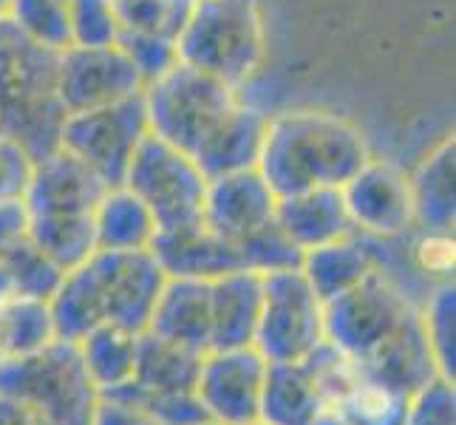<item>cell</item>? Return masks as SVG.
<instances>
[{
    "mask_svg": "<svg viewBox=\"0 0 456 425\" xmlns=\"http://www.w3.org/2000/svg\"><path fill=\"white\" fill-rule=\"evenodd\" d=\"M408 408H411V397L360 372L354 386L332 408V414L346 425H405Z\"/></svg>",
    "mask_w": 456,
    "mask_h": 425,
    "instance_id": "30",
    "label": "cell"
},
{
    "mask_svg": "<svg viewBox=\"0 0 456 425\" xmlns=\"http://www.w3.org/2000/svg\"><path fill=\"white\" fill-rule=\"evenodd\" d=\"M165 278L151 249H94L66 273L49 301L57 338L80 343L102 323L134 335L148 332Z\"/></svg>",
    "mask_w": 456,
    "mask_h": 425,
    "instance_id": "1",
    "label": "cell"
},
{
    "mask_svg": "<svg viewBox=\"0 0 456 425\" xmlns=\"http://www.w3.org/2000/svg\"><path fill=\"white\" fill-rule=\"evenodd\" d=\"M145 80L119 45H66L54 60V94L66 114L139 97Z\"/></svg>",
    "mask_w": 456,
    "mask_h": 425,
    "instance_id": "11",
    "label": "cell"
},
{
    "mask_svg": "<svg viewBox=\"0 0 456 425\" xmlns=\"http://www.w3.org/2000/svg\"><path fill=\"white\" fill-rule=\"evenodd\" d=\"M6 20L45 52L57 54L71 45L66 0H12Z\"/></svg>",
    "mask_w": 456,
    "mask_h": 425,
    "instance_id": "33",
    "label": "cell"
},
{
    "mask_svg": "<svg viewBox=\"0 0 456 425\" xmlns=\"http://www.w3.org/2000/svg\"><path fill=\"white\" fill-rule=\"evenodd\" d=\"M453 306H456V292L453 281H436L426 301L419 304L422 326L431 343V352L436 360L439 377L453 383V369H456V352H453Z\"/></svg>",
    "mask_w": 456,
    "mask_h": 425,
    "instance_id": "35",
    "label": "cell"
},
{
    "mask_svg": "<svg viewBox=\"0 0 456 425\" xmlns=\"http://www.w3.org/2000/svg\"><path fill=\"white\" fill-rule=\"evenodd\" d=\"M26 235L45 256L54 258L62 270L80 266L97 249V230L94 213H52V216H28Z\"/></svg>",
    "mask_w": 456,
    "mask_h": 425,
    "instance_id": "27",
    "label": "cell"
},
{
    "mask_svg": "<svg viewBox=\"0 0 456 425\" xmlns=\"http://www.w3.org/2000/svg\"><path fill=\"white\" fill-rule=\"evenodd\" d=\"M261 315V275L239 270L210 281V352L253 346Z\"/></svg>",
    "mask_w": 456,
    "mask_h": 425,
    "instance_id": "20",
    "label": "cell"
},
{
    "mask_svg": "<svg viewBox=\"0 0 456 425\" xmlns=\"http://www.w3.org/2000/svg\"><path fill=\"white\" fill-rule=\"evenodd\" d=\"M28 230V213L23 199H0V253Z\"/></svg>",
    "mask_w": 456,
    "mask_h": 425,
    "instance_id": "44",
    "label": "cell"
},
{
    "mask_svg": "<svg viewBox=\"0 0 456 425\" xmlns=\"http://www.w3.org/2000/svg\"><path fill=\"white\" fill-rule=\"evenodd\" d=\"M179 60L239 91L261 71L266 29L258 0H196L176 37Z\"/></svg>",
    "mask_w": 456,
    "mask_h": 425,
    "instance_id": "4",
    "label": "cell"
},
{
    "mask_svg": "<svg viewBox=\"0 0 456 425\" xmlns=\"http://www.w3.org/2000/svg\"><path fill=\"white\" fill-rule=\"evenodd\" d=\"M136 338L139 335L125 332L119 326L102 323L97 329H91V332L77 343L97 391L131 380L134 360H136Z\"/></svg>",
    "mask_w": 456,
    "mask_h": 425,
    "instance_id": "29",
    "label": "cell"
},
{
    "mask_svg": "<svg viewBox=\"0 0 456 425\" xmlns=\"http://www.w3.org/2000/svg\"><path fill=\"white\" fill-rule=\"evenodd\" d=\"M199 425H218V422H213V420H208V422H199Z\"/></svg>",
    "mask_w": 456,
    "mask_h": 425,
    "instance_id": "49",
    "label": "cell"
},
{
    "mask_svg": "<svg viewBox=\"0 0 456 425\" xmlns=\"http://www.w3.org/2000/svg\"><path fill=\"white\" fill-rule=\"evenodd\" d=\"M100 397L128 403L153 417L159 425H199L210 420L208 412L201 408L196 391H156L139 386L136 380H125L119 386L102 388Z\"/></svg>",
    "mask_w": 456,
    "mask_h": 425,
    "instance_id": "32",
    "label": "cell"
},
{
    "mask_svg": "<svg viewBox=\"0 0 456 425\" xmlns=\"http://www.w3.org/2000/svg\"><path fill=\"white\" fill-rule=\"evenodd\" d=\"M417 306L419 304L397 278L374 270L357 287L323 304V338L360 366Z\"/></svg>",
    "mask_w": 456,
    "mask_h": 425,
    "instance_id": "7",
    "label": "cell"
},
{
    "mask_svg": "<svg viewBox=\"0 0 456 425\" xmlns=\"http://www.w3.org/2000/svg\"><path fill=\"white\" fill-rule=\"evenodd\" d=\"M117 45L134 62L145 83L156 80L159 74L173 69L179 62L176 40L170 37H156V35H119Z\"/></svg>",
    "mask_w": 456,
    "mask_h": 425,
    "instance_id": "38",
    "label": "cell"
},
{
    "mask_svg": "<svg viewBox=\"0 0 456 425\" xmlns=\"http://www.w3.org/2000/svg\"><path fill=\"white\" fill-rule=\"evenodd\" d=\"M456 400H453V383L445 377H436L426 388H419L411 397L405 425H453L456 420Z\"/></svg>",
    "mask_w": 456,
    "mask_h": 425,
    "instance_id": "39",
    "label": "cell"
},
{
    "mask_svg": "<svg viewBox=\"0 0 456 425\" xmlns=\"http://www.w3.org/2000/svg\"><path fill=\"white\" fill-rule=\"evenodd\" d=\"M323 340V301L304 273L261 275V315L253 346L266 364H297Z\"/></svg>",
    "mask_w": 456,
    "mask_h": 425,
    "instance_id": "9",
    "label": "cell"
},
{
    "mask_svg": "<svg viewBox=\"0 0 456 425\" xmlns=\"http://www.w3.org/2000/svg\"><path fill=\"white\" fill-rule=\"evenodd\" d=\"M270 114L247 105L241 97L213 122V128L193 148V162L208 179L230 176V173L256 170L264 148V131Z\"/></svg>",
    "mask_w": 456,
    "mask_h": 425,
    "instance_id": "17",
    "label": "cell"
},
{
    "mask_svg": "<svg viewBox=\"0 0 456 425\" xmlns=\"http://www.w3.org/2000/svg\"><path fill=\"white\" fill-rule=\"evenodd\" d=\"M71 45H114L119 20L111 0H66Z\"/></svg>",
    "mask_w": 456,
    "mask_h": 425,
    "instance_id": "37",
    "label": "cell"
},
{
    "mask_svg": "<svg viewBox=\"0 0 456 425\" xmlns=\"http://www.w3.org/2000/svg\"><path fill=\"white\" fill-rule=\"evenodd\" d=\"M0 425H66V422L45 414L43 408L31 405V403L0 395Z\"/></svg>",
    "mask_w": 456,
    "mask_h": 425,
    "instance_id": "43",
    "label": "cell"
},
{
    "mask_svg": "<svg viewBox=\"0 0 456 425\" xmlns=\"http://www.w3.org/2000/svg\"><path fill=\"white\" fill-rule=\"evenodd\" d=\"M94 230L97 249H148L156 235L153 216L125 184L102 193L94 208Z\"/></svg>",
    "mask_w": 456,
    "mask_h": 425,
    "instance_id": "26",
    "label": "cell"
},
{
    "mask_svg": "<svg viewBox=\"0 0 456 425\" xmlns=\"http://www.w3.org/2000/svg\"><path fill=\"white\" fill-rule=\"evenodd\" d=\"M241 256H244V270L258 273V275H270L281 270H301L304 261V249H297L281 227L273 222L253 235L239 241Z\"/></svg>",
    "mask_w": 456,
    "mask_h": 425,
    "instance_id": "36",
    "label": "cell"
},
{
    "mask_svg": "<svg viewBox=\"0 0 456 425\" xmlns=\"http://www.w3.org/2000/svg\"><path fill=\"white\" fill-rule=\"evenodd\" d=\"M241 425H264L261 420H253V422H241Z\"/></svg>",
    "mask_w": 456,
    "mask_h": 425,
    "instance_id": "48",
    "label": "cell"
},
{
    "mask_svg": "<svg viewBox=\"0 0 456 425\" xmlns=\"http://www.w3.org/2000/svg\"><path fill=\"white\" fill-rule=\"evenodd\" d=\"M119 35H156L176 40L196 0H111Z\"/></svg>",
    "mask_w": 456,
    "mask_h": 425,
    "instance_id": "34",
    "label": "cell"
},
{
    "mask_svg": "<svg viewBox=\"0 0 456 425\" xmlns=\"http://www.w3.org/2000/svg\"><path fill=\"white\" fill-rule=\"evenodd\" d=\"M12 295H14V290H12V281H9V275H6V270H4V264H0V304L9 301Z\"/></svg>",
    "mask_w": 456,
    "mask_h": 425,
    "instance_id": "45",
    "label": "cell"
},
{
    "mask_svg": "<svg viewBox=\"0 0 456 425\" xmlns=\"http://www.w3.org/2000/svg\"><path fill=\"white\" fill-rule=\"evenodd\" d=\"M9 4H12V0H0V20H6V14H9Z\"/></svg>",
    "mask_w": 456,
    "mask_h": 425,
    "instance_id": "47",
    "label": "cell"
},
{
    "mask_svg": "<svg viewBox=\"0 0 456 425\" xmlns=\"http://www.w3.org/2000/svg\"><path fill=\"white\" fill-rule=\"evenodd\" d=\"M235 100H239L235 88L179 60L142 88L148 134L184 153H193L199 139Z\"/></svg>",
    "mask_w": 456,
    "mask_h": 425,
    "instance_id": "6",
    "label": "cell"
},
{
    "mask_svg": "<svg viewBox=\"0 0 456 425\" xmlns=\"http://www.w3.org/2000/svg\"><path fill=\"white\" fill-rule=\"evenodd\" d=\"M35 159L20 142L0 131V199H23Z\"/></svg>",
    "mask_w": 456,
    "mask_h": 425,
    "instance_id": "41",
    "label": "cell"
},
{
    "mask_svg": "<svg viewBox=\"0 0 456 425\" xmlns=\"http://www.w3.org/2000/svg\"><path fill=\"white\" fill-rule=\"evenodd\" d=\"M275 225L304 253L354 233L340 187H312V191L278 196Z\"/></svg>",
    "mask_w": 456,
    "mask_h": 425,
    "instance_id": "19",
    "label": "cell"
},
{
    "mask_svg": "<svg viewBox=\"0 0 456 425\" xmlns=\"http://www.w3.org/2000/svg\"><path fill=\"white\" fill-rule=\"evenodd\" d=\"M122 184L148 208L156 230H179L201 222L208 176L191 153L162 139L148 134L139 142Z\"/></svg>",
    "mask_w": 456,
    "mask_h": 425,
    "instance_id": "8",
    "label": "cell"
},
{
    "mask_svg": "<svg viewBox=\"0 0 456 425\" xmlns=\"http://www.w3.org/2000/svg\"><path fill=\"white\" fill-rule=\"evenodd\" d=\"M91 425H159L153 417L145 412L128 405V403H117V400H105L100 397L97 408H94Z\"/></svg>",
    "mask_w": 456,
    "mask_h": 425,
    "instance_id": "42",
    "label": "cell"
},
{
    "mask_svg": "<svg viewBox=\"0 0 456 425\" xmlns=\"http://www.w3.org/2000/svg\"><path fill=\"white\" fill-rule=\"evenodd\" d=\"M151 253L159 261L167 278L216 281L222 275L244 270V256L239 241H230L210 227L191 225L179 230H156Z\"/></svg>",
    "mask_w": 456,
    "mask_h": 425,
    "instance_id": "16",
    "label": "cell"
},
{
    "mask_svg": "<svg viewBox=\"0 0 456 425\" xmlns=\"http://www.w3.org/2000/svg\"><path fill=\"white\" fill-rule=\"evenodd\" d=\"M326 405L304 364H266L258 420L264 425H312Z\"/></svg>",
    "mask_w": 456,
    "mask_h": 425,
    "instance_id": "23",
    "label": "cell"
},
{
    "mask_svg": "<svg viewBox=\"0 0 456 425\" xmlns=\"http://www.w3.org/2000/svg\"><path fill=\"white\" fill-rule=\"evenodd\" d=\"M360 372L371 380H380L403 395L414 397L419 388H426L439 377L431 343L422 326L419 306L408 315L403 326L391 335L380 349H377L366 364H360Z\"/></svg>",
    "mask_w": 456,
    "mask_h": 425,
    "instance_id": "18",
    "label": "cell"
},
{
    "mask_svg": "<svg viewBox=\"0 0 456 425\" xmlns=\"http://www.w3.org/2000/svg\"><path fill=\"white\" fill-rule=\"evenodd\" d=\"M278 196L256 170L208 179L201 204V225L230 241H241L275 222Z\"/></svg>",
    "mask_w": 456,
    "mask_h": 425,
    "instance_id": "14",
    "label": "cell"
},
{
    "mask_svg": "<svg viewBox=\"0 0 456 425\" xmlns=\"http://www.w3.org/2000/svg\"><path fill=\"white\" fill-rule=\"evenodd\" d=\"M340 193L346 210H349L352 227L360 235L397 241L417 230L408 173L400 170L395 162L377 159L371 153V159L340 187Z\"/></svg>",
    "mask_w": 456,
    "mask_h": 425,
    "instance_id": "12",
    "label": "cell"
},
{
    "mask_svg": "<svg viewBox=\"0 0 456 425\" xmlns=\"http://www.w3.org/2000/svg\"><path fill=\"white\" fill-rule=\"evenodd\" d=\"M57 338L52 309L45 301L12 295L0 304V357H23L40 352Z\"/></svg>",
    "mask_w": 456,
    "mask_h": 425,
    "instance_id": "28",
    "label": "cell"
},
{
    "mask_svg": "<svg viewBox=\"0 0 456 425\" xmlns=\"http://www.w3.org/2000/svg\"><path fill=\"white\" fill-rule=\"evenodd\" d=\"M108 184L69 151H52L35 162L23 193L28 216L94 213Z\"/></svg>",
    "mask_w": 456,
    "mask_h": 425,
    "instance_id": "15",
    "label": "cell"
},
{
    "mask_svg": "<svg viewBox=\"0 0 456 425\" xmlns=\"http://www.w3.org/2000/svg\"><path fill=\"white\" fill-rule=\"evenodd\" d=\"M312 425H346V422H343L338 414H332V412H323V414H321L318 420H314Z\"/></svg>",
    "mask_w": 456,
    "mask_h": 425,
    "instance_id": "46",
    "label": "cell"
},
{
    "mask_svg": "<svg viewBox=\"0 0 456 425\" xmlns=\"http://www.w3.org/2000/svg\"><path fill=\"white\" fill-rule=\"evenodd\" d=\"M453 235L448 233H422L411 244V264L419 273L434 275L439 281H451L453 275Z\"/></svg>",
    "mask_w": 456,
    "mask_h": 425,
    "instance_id": "40",
    "label": "cell"
},
{
    "mask_svg": "<svg viewBox=\"0 0 456 425\" xmlns=\"http://www.w3.org/2000/svg\"><path fill=\"white\" fill-rule=\"evenodd\" d=\"M266 360L256 346L204 352L196 397L218 425H241L258 420Z\"/></svg>",
    "mask_w": 456,
    "mask_h": 425,
    "instance_id": "13",
    "label": "cell"
},
{
    "mask_svg": "<svg viewBox=\"0 0 456 425\" xmlns=\"http://www.w3.org/2000/svg\"><path fill=\"white\" fill-rule=\"evenodd\" d=\"M0 264H4V270L12 281L14 295L35 298V301H45V304L52 301L62 278H66V270L54 258L45 256L28 235H20L18 241H12L0 253Z\"/></svg>",
    "mask_w": 456,
    "mask_h": 425,
    "instance_id": "31",
    "label": "cell"
},
{
    "mask_svg": "<svg viewBox=\"0 0 456 425\" xmlns=\"http://www.w3.org/2000/svg\"><path fill=\"white\" fill-rule=\"evenodd\" d=\"M371 159L360 125L323 108H289L266 119L258 173L275 196L343 187Z\"/></svg>",
    "mask_w": 456,
    "mask_h": 425,
    "instance_id": "2",
    "label": "cell"
},
{
    "mask_svg": "<svg viewBox=\"0 0 456 425\" xmlns=\"http://www.w3.org/2000/svg\"><path fill=\"white\" fill-rule=\"evenodd\" d=\"M201 357L204 352L170 343L153 332H142L136 338L131 380L156 391H196Z\"/></svg>",
    "mask_w": 456,
    "mask_h": 425,
    "instance_id": "25",
    "label": "cell"
},
{
    "mask_svg": "<svg viewBox=\"0 0 456 425\" xmlns=\"http://www.w3.org/2000/svg\"><path fill=\"white\" fill-rule=\"evenodd\" d=\"M374 270H380V258H377L374 241L369 235H360V233L306 249L301 261L304 278L309 281V287L323 304L343 292H349Z\"/></svg>",
    "mask_w": 456,
    "mask_h": 425,
    "instance_id": "22",
    "label": "cell"
},
{
    "mask_svg": "<svg viewBox=\"0 0 456 425\" xmlns=\"http://www.w3.org/2000/svg\"><path fill=\"white\" fill-rule=\"evenodd\" d=\"M408 184H411L417 230L453 235V136H445L417 165Z\"/></svg>",
    "mask_w": 456,
    "mask_h": 425,
    "instance_id": "24",
    "label": "cell"
},
{
    "mask_svg": "<svg viewBox=\"0 0 456 425\" xmlns=\"http://www.w3.org/2000/svg\"><path fill=\"white\" fill-rule=\"evenodd\" d=\"M0 395L37 405L66 425H91L100 403L80 346L60 338L40 352L0 357Z\"/></svg>",
    "mask_w": 456,
    "mask_h": 425,
    "instance_id": "5",
    "label": "cell"
},
{
    "mask_svg": "<svg viewBox=\"0 0 456 425\" xmlns=\"http://www.w3.org/2000/svg\"><path fill=\"white\" fill-rule=\"evenodd\" d=\"M148 332L196 352H210V281L165 278Z\"/></svg>",
    "mask_w": 456,
    "mask_h": 425,
    "instance_id": "21",
    "label": "cell"
},
{
    "mask_svg": "<svg viewBox=\"0 0 456 425\" xmlns=\"http://www.w3.org/2000/svg\"><path fill=\"white\" fill-rule=\"evenodd\" d=\"M145 136L148 117L139 94L134 100L66 114L60 128V148L88 165L108 187H117L125 182L128 165Z\"/></svg>",
    "mask_w": 456,
    "mask_h": 425,
    "instance_id": "10",
    "label": "cell"
},
{
    "mask_svg": "<svg viewBox=\"0 0 456 425\" xmlns=\"http://www.w3.org/2000/svg\"><path fill=\"white\" fill-rule=\"evenodd\" d=\"M54 52L0 20V131L20 142L35 162L60 148L66 119L54 94Z\"/></svg>",
    "mask_w": 456,
    "mask_h": 425,
    "instance_id": "3",
    "label": "cell"
}]
</instances>
